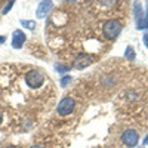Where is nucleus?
<instances>
[{
  "instance_id": "f03ea898",
  "label": "nucleus",
  "mask_w": 148,
  "mask_h": 148,
  "mask_svg": "<svg viewBox=\"0 0 148 148\" xmlns=\"http://www.w3.org/2000/svg\"><path fill=\"white\" fill-rule=\"evenodd\" d=\"M25 83L31 89H39V88H42V86L45 84V76L40 71L31 70V71H28L25 74Z\"/></svg>"
},
{
  "instance_id": "9b49d317",
  "label": "nucleus",
  "mask_w": 148,
  "mask_h": 148,
  "mask_svg": "<svg viewBox=\"0 0 148 148\" xmlns=\"http://www.w3.org/2000/svg\"><path fill=\"white\" fill-rule=\"evenodd\" d=\"M125 56H126L127 59H135V49H133L132 46H127V47H126Z\"/></svg>"
},
{
  "instance_id": "dca6fc26",
  "label": "nucleus",
  "mask_w": 148,
  "mask_h": 148,
  "mask_svg": "<svg viewBox=\"0 0 148 148\" xmlns=\"http://www.w3.org/2000/svg\"><path fill=\"white\" fill-rule=\"evenodd\" d=\"M2 120H3V113H2V110H0V125H2Z\"/></svg>"
},
{
  "instance_id": "f3484780",
  "label": "nucleus",
  "mask_w": 148,
  "mask_h": 148,
  "mask_svg": "<svg viewBox=\"0 0 148 148\" xmlns=\"http://www.w3.org/2000/svg\"><path fill=\"white\" fill-rule=\"evenodd\" d=\"M30 148H45V147H40V145H33V147H30Z\"/></svg>"
},
{
  "instance_id": "39448f33",
  "label": "nucleus",
  "mask_w": 148,
  "mask_h": 148,
  "mask_svg": "<svg viewBox=\"0 0 148 148\" xmlns=\"http://www.w3.org/2000/svg\"><path fill=\"white\" fill-rule=\"evenodd\" d=\"M93 62V58L88 53H79L73 61V68L76 70H83L86 67H89L90 64Z\"/></svg>"
},
{
  "instance_id": "1a4fd4ad",
  "label": "nucleus",
  "mask_w": 148,
  "mask_h": 148,
  "mask_svg": "<svg viewBox=\"0 0 148 148\" xmlns=\"http://www.w3.org/2000/svg\"><path fill=\"white\" fill-rule=\"evenodd\" d=\"M19 22H21V25L25 30H30V31L36 30V21H33V19H21Z\"/></svg>"
},
{
  "instance_id": "0eeeda50",
  "label": "nucleus",
  "mask_w": 148,
  "mask_h": 148,
  "mask_svg": "<svg viewBox=\"0 0 148 148\" xmlns=\"http://www.w3.org/2000/svg\"><path fill=\"white\" fill-rule=\"evenodd\" d=\"M25 40H27L25 33L21 31V30H15L14 34H12V42H10V45H12V47H14V49H21V47L24 46V43H25Z\"/></svg>"
},
{
  "instance_id": "7ed1b4c3",
  "label": "nucleus",
  "mask_w": 148,
  "mask_h": 148,
  "mask_svg": "<svg viewBox=\"0 0 148 148\" xmlns=\"http://www.w3.org/2000/svg\"><path fill=\"white\" fill-rule=\"evenodd\" d=\"M74 108H76V101L71 96H67V98L59 101V104L56 107V113L59 116H68L74 111Z\"/></svg>"
},
{
  "instance_id": "2eb2a0df",
  "label": "nucleus",
  "mask_w": 148,
  "mask_h": 148,
  "mask_svg": "<svg viewBox=\"0 0 148 148\" xmlns=\"http://www.w3.org/2000/svg\"><path fill=\"white\" fill-rule=\"evenodd\" d=\"M5 40H6V36H0V45H3Z\"/></svg>"
},
{
  "instance_id": "f257e3e1",
  "label": "nucleus",
  "mask_w": 148,
  "mask_h": 148,
  "mask_svg": "<svg viewBox=\"0 0 148 148\" xmlns=\"http://www.w3.org/2000/svg\"><path fill=\"white\" fill-rule=\"evenodd\" d=\"M123 30V25H121V22L117 21V19H108L104 22V25H102V33L104 36L107 37L108 40H116L117 37L120 36Z\"/></svg>"
},
{
  "instance_id": "ddd939ff",
  "label": "nucleus",
  "mask_w": 148,
  "mask_h": 148,
  "mask_svg": "<svg viewBox=\"0 0 148 148\" xmlns=\"http://www.w3.org/2000/svg\"><path fill=\"white\" fill-rule=\"evenodd\" d=\"M70 68H71V67H62V65H56V67H55V70L59 71V73H65V71H68Z\"/></svg>"
},
{
  "instance_id": "9d476101",
  "label": "nucleus",
  "mask_w": 148,
  "mask_h": 148,
  "mask_svg": "<svg viewBox=\"0 0 148 148\" xmlns=\"http://www.w3.org/2000/svg\"><path fill=\"white\" fill-rule=\"evenodd\" d=\"M71 82H73V77H71V76H64L62 79H61L59 84H61V88H67Z\"/></svg>"
},
{
  "instance_id": "6e6552de",
  "label": "nucleus",
  "mask_w": 148,
  "mask_h": 148,
  "mask_svg": "<svg viewBox=\"0 0 148 148\" xmlns=\"http://www.w3.org/2000/svg\"><path fill=\"white\" fill-rule=\"evenodd\" d=\"M133 14H135V19H136V22L141 21L142 18H145L144 10H142V6H141L139 3H135V6H133Z\"/></svg>"
},
{
  "instance_id": "4468645a",
  "label": "nucleus",
  "mask_w": 148,
  "mask_h": 148,
  "mask_svg": "<svg viewBox=\"0 0 148 148\" xmlns=\"http://www.w3.org/2000/svg\"><path fill=\"white\" fill-rule=\"evenodd\" d=\"M144 43H145V46L148 47V33L144 34Z\"/></svg>"
},
{
  "instance_id": "a211bd4d",
  "label": "nucleus",
  "mask_w": 148,
  "mask_h": 148,
  "mask_svg": "<svg viewBox=\"0 0 148 148\" xmlns=\"http://www.w3.org/2000/svg\"><path fill=\"white\" fill-rule=\"evenodd\" d=\"M144 144H145V145H147V144H148V135H147V138H145V139H144Z\"/></svg>"
},
{
  "instance_id": "20e7f679",
  "label": "nucleus",
  "mask_w": 148,
  "mask_h": 148,
  "mask_svg": "<svg viewBox=\"0 0 148 148\" xmlns=\"http://www.w3.org/2000/svg\"><path fill=\"white\" fill-rule=\"evenodd\" d=\"M120 139H121L123 145H126L127 148H133L139 141V135H138L136 130H133V129H126L125 132L121 133Z\"/></svg>"
},
{
  "instance_id": "6ab92c4d",
  "label": "nucleus",
  "mask_w": 148,
  "mask_h": 148,
  "mask_svg": "<svg viewBox=\"0 0 148 148\" xmlns=\"http://www.w3.org/2000/svg\"><path fill=\"white\" fill-rule=\"evenodd\" d=\"M145 18L148 19V3H147V15H145Z\"/></svg>"
},
{
  "instance_id": "423d86ee",
  "label": "nucleus",
  "mask_w": 148,
  "mask_h": 148,
  "mask_svg": "<svg viewBox=\"0 0 148 148\" xmlns=\"http://www.w3.org/2000/svg\"><path fill=\"white\" fill-rule=\"evenodd\" d=\"M52 8H53L52 2H40L39 6H37V9H36V18H39V19L46 18L49 14H51Z\"/></svg>"
},
{
  "instance_id": "f8f14e48",
  "label": "nucleus",
  "mask_w": 148,
  "mask_h": 148,
  "mask_svg": "<svg viewBox=\"0 0 148 148\" xmlns=\"http://www.w3.org/2000/svg\"><path fill=\"white\" fill-rule=\"evenodd\" d=\"M14 5H15L14 2H8V3H6V6H5V8L2 9V14H3V15H6L8 12H9V10H10L12 8H14Z\"/></svg>"
},
{
  "instance_id": "aec40b11",
  "label": "nucleus",
  "mask_w": 148,
  "mask_h": 148,
  "mask_svg": "<svg viewBox=\"0 0 148 148\" xmlns=\"http://www.w3.org/2000/svg\"><path fill=\"white\" fill-rule=\"evenodd\" d=\"M6 148H18V147H15V145H9V147H6Z\"/></svg>"
}]
</instances>
